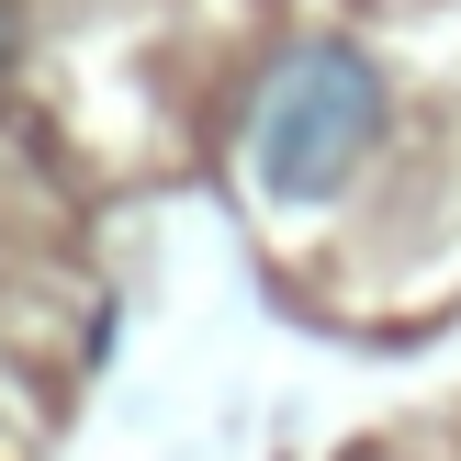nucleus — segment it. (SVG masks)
Instances as JSON below:
<instances>
[{
	"label": "nucleus",
	"mask_w": 461,
	"mask_h": 461,
	"mask_svg": "<svg viewBox=\"0 0 461 461\" xmlns=\"http://www.w3.org/2000/svg\"><path fill=\"white\" fill-rule=\"evenodd\" d=\"M383 147V68L360 45H293L259 90V124H248V158L282 203H338Z\"/></svg>",
	"instance_id": "obj_1"
},
{
	"label": "nucleus",
	"mask_w": 461,
	"mask_h": 461,
	"mask_svg": "<svg viewBox=\"0 0 461 461\" xmlns=\"http://www.w3.org/2000/svg\"><path fill=\"white\" fill-rule=\"evenodd\" d=\"M0 34H12V23H0ZM0 57H12V45H0Z\"/></svg>",
	"instance_id": "obj_2"
}]
</instances>
